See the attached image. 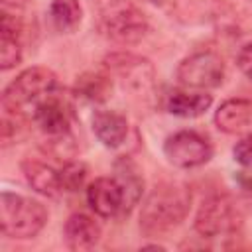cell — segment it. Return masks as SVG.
I'll list each match as a JSON object with an SVG mask.
<instances>
[{"label": "cell", "instance_id": "1", "mask_svg": "<svg viewBox=\"0 0 252 252\" xmlns=\"http://www.w3.org/2000/svg\"><path fill=\"white\" fill-rule=\"evenodd\" d=\"M191 207V191L181 183H159L142 203L140 228L146 236H159L181 224Z\"/></svg>", "mask_w": 252, "mask_h": 252}, {"label": "cell", "instance_id": "2", "mask_svg": "<svg viewBox=\"0 0 252 252\" xmlns=\"http://www.w3.org/2000/svg\"><path fill=\"white\" fill-rule=\"evenodd\" d=\"M96 8V24L110 41L130 45L140 41L148 32L144 12L132 0H93Z\"/></svg>", "mask_w": 252, "mask_h": 252}, {"label": "cell", "instance_id": "3", "mask_svg": "<svg viewBox=\"0 0 252 252\" xmlns=\"http://www.w3.org/2000/svg\"><path fill=\"white\" fill-rule=\"evenodd\" d=\"M47 222V209L32 199L18 193L2 191L0 195V230L8 238H33L41 232Z\"/></svg>", "mask_w": 252, "mask_h": 252}, {"label": "cell", "instance_id": "4", "mask_svg": "<svg viewBox=\"0 0 252 252\" xmlns=\"http://www.w3.org/2000/svg\"><path fill=\"white\" fill-rule=\"evenodd\" d=\"M59 89V79L51 69L41 65L28 67L6 85L2 93V108L24 110L26 106H33L35 102H39L41 98L49 96Z\"/></svg>", "mask_w": 252, "mask_h": 252}, {"label": "cell", "instance_id": "5", "mask_svg": "<svg viewBox=\"0 0 252 252\" xmlns=\"http://www.w3.org/2000/svg\"><path fill=\"white\" fill-rule=\"evenodd\" d=\"M102 69L122 85L124 91H130L138 96H148L156 85V69L150 59L130 53L116 51L102 59Z\"/></svg>", "mask_w": 252, "mask_h": 252}, {"label": "cell", "instance_id": "6", "mask_svg": "<svg viewBox=\"0 0 252 252\" xmlns=\"http://www.w3.org/2000/svg\"><path fill=\"white\" fill-rule=\"evenodd\" d=\"M242 215L232 201V197L224 193H215L203 199L197 209L193 226L203 238H217L232 234L240 228Z\"/></svg>", "mask_w": 252, "mask_h": 252}, {"label": "cell", "instance_id": "7", "mask_svg": "<svg viewBox=\"0 0 252 252\" xmlns=\"http://www.w3.org/2000/svg\"><path fill=\"white\" fill-rule=\"evenodd\" d=\"M175 79L185 89H217L224 79V61L215 51H195L181 59L175 71Z\"/></svg>", "mask_w": 252, "mask_h": 252}, {"label": "cell", "instance_id": "8", "mask_svg": "<svg viewBox=\"0 0 252 252\" xmlns=\"http://www.w3.org/2000/svg\"><path fill=\"white\" fill-rule=\"evenodd\" d=\"M163 156L175 167L193 169L205 165L213 158V146L203 134L195 130H179L165 138Z\"/></svg>", "mask_w": 252, "mask_h": 252}, {"label": "cell", "instance_id": "9", "mask_svg": "<svg viewBox=\"0 0 252 252\" xmlns=\"http://www.w3.org/2000/svg\"><path fill=\"white\" fill-rule=\"evenodd\" d=\"M32 120L49 138L71 134L73 110H71L69 100L61 94V89L33 104Z\"/></svg>", "mask_w": 252, "mask_h": 252}, {"label": "cell", "instance_id": "10", "mask_svg": "<svg viewBox=\"0 0 252 252\" xmlns=\"http://www.w3.org/2000/svg\"><path fill=\"white\" fill-rule=\"evenodd\" d=\"M87 203L94 215L112 219L124 213V191L116 177H96L87 185Z\"/></svg>", "mask_w": 252, "mask_h": 252}, {"label": "cell", "instance_id": "11", "mask_svg": "<svg viewBox=\"0 0 252 252\" xmlns=\"http://www.w3.org/2000/svg\"><path fill=\"white\" fill-rule=\"evenodd\" d=\"M215 126L224 134H252V98H226L215 110Z\"/></svg>", "mask_w": 252, "mask_h": 252}, {"label": "cell", "instance_id": "12", "mask_svg": "<svg viewBox=\"0 0 252 252\" xmlns=\"http://www.w3.org/2000/svg\"><path fill=\"white\" fill-rule=\"evenodd\" d=\"M91 128L96 140L110 150L120 148L128 136V120L122 112L112 108H100L91 118Z\"/></svg>", "mask_w": 252, "mask_h": 252}, {"label": "cell", "instance_id": "13", "mask_svg": "<svg viewBox=\"0 0 252 252\" xmlns=\"http://www.w3.org/2000/svg\"><path fill=\"white\" fill-rule=\"evenodd\" d=\"M63 236H65V244L71 250L83 252V250H91L98 244V240L102 236V230H100V224L91 215L73 213L65 220Z\"/></svg>", "mask_w": 252, "mask_h": 252}, {"label": "cell", "instance_id": "14", "mask_svg": "<svg viewBox=\"0 0 252 252\" xmlns=\"http://www.w3.org/2000/svg\"><path fill=\"white\" fill-rule=\"evenodd\" d=\"M213 104V94L195 89H173L165 98V108L169 114L179 118H199Z\"/></svg>", "mask_w": 252, "mask_h": 252}, {"label": "cell", "instance_id": "15", "mask_svg": "<svg viewBox=\"0 0 252 252\" xmlns=\"http://www.w3.org/2000/svg\"><path fill=\"white\" fill-rule=\"evenodd\" d=\"M22 24L18 16L8 10L2 12V32H0V69L10 71L22 63Z\"/></svg>", "mask_w": 252, "mask_h": 252}, {"label": "cell", "instance_id": "16", "mask_svg": "<svg viewBox=\"0 0 252 252\" xmlns=\"http://www.w3.org/2000/svg\"><path fill=\"white\" fill-rule=\"evenodd\" d=\"M22 173H24L28 185L43 197H57L59 193H63L59 169L51 167L49 163H43V161L32 159V158L24 159L22 161Z\"/></svg>", "mask_w": 252, "mask_h": 252}, {"label": "cell", "instance_id": "17", "mask_svg": "<svg viewBox=\"0 0 252 252\" xmlns=\"http://www.w3.org/2000/svg\"><path fill=\"white\" fill-rule=\"evenodd\" d=\"M114 177L124 191V213H130L142 199L144 177L140 167L130 158H120L114 163Z\"/></svg>", "mask_w": 252, "mask_h": 252}, {"label": "cell", "instance_id": "18", "mask_svg": "<svg viewBox=\"0 0 252 252\" xmlns=\"http://www.w3.org/2000/svg\"><path fill=\"white\" fill-rule=\"evenodd\" d=\"M114 87V79L102 69V71H87L77 77L73 93L79 98H85L89 102H104Z\"/></svg>", "mask_w": 252, "mask_h": 252}, {"label": "cell", "instance_id": "19", "mask_svg": "<svg viewBox=\"0 0 252 252\" xmlns=\"http://www.w3.org/2000/svg\"><path fill=\"white\" fill-rule=\"evenodd\" d=\"M49 20L53 28L61 33H71L79 28L83 20V8L79 0H51Z\"/></svg>", "mask_w": 252, "mask_h": 252}, {"label": "cell", "instance_id": "20", "mask_svg": "<svg viewBox=\"0 0 252 252\" xmlns=\"http://www.w3.org/2000/svg\"><path fill=\"white\" fill-rule=\"evenodd\" d=\"M87 175H89V167L83 161H77V159L65 161L63 167L59 169V179H61L63 193L81 191L87 183Z\"/></svg>", "mask_w": 252, "mask_h": 252}, {"label": "cell", "instance_id": "21", "mask_svg": "<svg viewBox=\"0 0 252 252\" xmlns=\"http://www.w3.org/2000/svg\"><path fill=\"white\" fill-rule=\"evenodd\" d=\"M232 158L244 165V167H252V134H246L242 136L234 148H232Z\"/></svg>", "mask_w": 252, "mask_h": 252}, {"label": "cell", "instance_id": "22", "mask_svg": "<svg viewBox=\"0 0 252 252\" xmlns=\"http://www.w3.org/2000/svg\"><path fill=\"white\" fill-rule=\"evenodd\" d=\"M236 63H238L240 71H242L248 79H252V43H246V45L238 51Z\"/></svg>", "mask_w": 252, "mask_h": 252}, {"label": "cell", "instance_id": "23", "mask_svg": "<svg viewBox=\"0 0 252 252\" xmlns=\"http://www.w3.org/2000/svg\"><path fill=\"white\" fill-rule=\"evenodd\" d=\"M2 4H4V10H8V8L20 10V8H24L28 4V0H2Z\"/></svg>", "mask_w": 252, "mask_h": 252}, {"label": "cell", "instance_id": "24", "mask_svg": "<svg viewBox=\"0 0 252 252\" xmlns=\"http://www.w3.org/2000/svg\"><path fill=\"white\" fill-rule=\"evenodd\" d=\"M148 2H152V4H161L163 0H148Z\"/></svg>", "mask_w": 252, "mask_h": 252}]
</instances>
